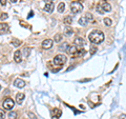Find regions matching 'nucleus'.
Returning a JSON list of instances; mask_svg holds the SVG:
<instances>
[{
	"instance_id": "obj_4",
	"label": "nucleus",
	"mask_w": 126,
	"mask_h": 119,
	"mask_svg": "<svg viewBox=\"0 0 126 119\" xmlns=\"http://www.w3.org/2000/svg\"><path fill=\"white\" fill-rule=\"evenodd\" d=\"M66 61H67L66 56L63 55V54L57 55V56H56V57L54 58V60H53V62H54L55 65H63V64L66 63Z\"/></svg>"
},
{
	"instance_id": "obj_17",
	"label": "nucleus",
	"mask_w": 126,
	"mask_h": 119,
	"mask_svg": "<svg viewBox=\"0 0 126 119\" xmlns=\"http://www.w3.org/2000/svg\"><path fill=\"white\" fill-rule=\"evenodd\" d=\"M78 22H79L80 25H82V26H85L86 24L88 23V22H87V20H86V18H85V16H84V17H81V18L79 19Z\"/></svg>"
},
{
	"instance_id": "obj_31",
	"label": "nucleus",
	"mask_w": 126,
	"mask_h": 119,
	"mask_svg": "<svg viewBox=\"0 0 126 119\" xmlns=\"http://www.w3.org/2000/svg\"><path fill=\"white\" fill-rule=\"evenodd\" d=\"M96 51H97L96 48H90V53H91V54H94V53H96Z\"/></svg>"
},
{
	"instance_id": "obj_14",
	"label": "nucleus",
	"mask_w": 126,
	"mask_h": 119,
	"mask_svg": "<svg viewBox=\"0 0 126 119\" xmlns=\"http://www.w3.org/2000/svg\"><path fill=\"white\" fill-rule=\"evenodd\" d=\"M24 98H25V95H24L23 93H18L16 95V102L18 103V104H21V103L23 102Z\"/></svg>"
},
{
	"instance_id": "obj_6",
	"label": "nucleus",
	"mask_w": 126,
	"mask_h": 119,
	"mask_svg": "<svg viewBox=\"0 0 126 119\" xmlns=\"http://www.w3.org/2000/svg\"><path fill=\"white\" fill-rule=\"evenodd\" d=\"M78 47H76V45H68V48H67L66 52L67 54H69L71 56H75L76 55V53L78 52Z\"/></svg>"
},
{
	"instance_id": "obj_27",
	"label": "nucleus",
	"mask_w": 126,
	"mask_h": 119,
	"mask_svg": "<svg viewBox=\"0 0 126 119\" xmlns=\"http://www.w3.org/2000/svg\"><path fill=\"white\" fill-rule=\"evenodd\" d=\"M8 17H9V15L6 13H2L1 15H0V19H1V20H6Z\"/></svg>"
},
{
	"instance_id": "obj_21",
	"label": "nucleus",
	"mask_w": 126,
	"mask_h": 119,
	"mask_svg": "<svg viewBox=\"0 0 126 119\" xmlns=\"http://www.w3.org/2000/svg\"><path fill=\"white\" fill-rule=\"evenodd\" d=\"M63 21H64L65 24L69 25V24H72V18L71 16H66V17L64 18V20H63Z\"/></svg>"
},
{
	"instance_id": "obj_7",
	"label": "nucleus",
	"mask_w": 126,
	"mask_h": 119,
	"mask_svg": "<svg viewBox=\"0 0 126 119\" xmlns=\"http://www.w3.org/2000/svg\"><path fill=\"white\" fill-rule=\"evenodd\" d=\"M14 60H15L16 63H20L21 62V60H22V53H21V51L17 50L14 53Z\"/></svg>"
},
{
	"instance_id": "obj_13",
	"label": "nucleus",
	"mask_w": 126,
	"mask_h": 119,
	"mask_svg": "<svg viewBox=\"0 0 126 119\" xmlns=\"http://www.w3.org/2000/svg\"><path fill=\"white\" fill-rule=\"evenodd\" d=\"M44 11L46 12V13H53V11H54V4H53V2H46V4H45L44 6Z\"/></svg>"
},
{
	"instance_id": "obj_2",
	"label": "nucleus",
	"mask_w": 126,
	"mask_h": 119,
	"mask_svg": "<svg viewBox=\"0 0 126 119\" xmlns=\"http://www.w3.org/2000/svg\"><path fill=\"white\" fill-rule=\"evenodd\" d=\"M83 11V5H82V3L80 1H74L72 2L71 4V12L72 14H74V15H76V14L80 13V12Z\"/></svg>"
},
{
	"instance_id": "obj_11",
	"label": "nucleus",
	"mask_w": 126,
	"mask_h": 119,
	"mask_svg": "<svg viewBox=\"0 0 126 119\" xmlns=\"http://www.w3.org/2000/svg\"><path fill=\"white\" fill-rule=\"evenodd\" d=\"M62 115V112L59 110V109H54L52 111V117L53 119H59L60 116Z\"/></svg>"
},
{
	"instance_id": "obj_33",
	"label": "nucleus",
	"mask_w": 126,
	"mask_h": 119,
	"mask_svg": "<svg viewBox=\"0 0 126 119\" xmlns=\"http://www.w3.org/2000/svg\"><path fill=\"white\" fill-rule=\"evenodd\" d=\"M33 15H34V13H33V12H31V13L28 14V18H30V17H32V16H33Z\"/></svg>"
},
{
	"instance_id": "obj_30",
	"label": "nucleus",
	"mask_w": 126,
	"mask_h": 119,
	"mask_svg": "<svg viewBox=\"0 0 126 119\" xmlns=\"http://www.w3.org/2000/svg\"><path fill=\"white\" fill-rule=\"evenodd\" d=\"M119 119H126V115H125V114H121Z\"/></svg>"
},
{
	"instance_id": "obj_35",
	"label": "nucleus",
	"mask_w": 126,
	"mask_h": 119,
	"mask_svg": "<svg viewBox=\"0 0 126 119\" xmlns=\"http://www.w3.org/2000/svg\"><path fill=\"white\" fill-rule=\"evenodd\" d=\"M0 90H1V86H0Z\"/></svg>"
},
{
	"instance_id": "obj_5",
	"label": "nucleus",
	"mask_w": 126,
	"mask_h": 119,
	"mask_svg": "<svg viewBox=\"0 0 126 119\" xmlns=\"http://www.w3.org/2000/svg\"><path fill=\"white\" fill-rule=\"evenodd\" d=\"M15 105V101L12 98H5L2 102V106H3L4 110H12Z\"/></svg>"
},
{
	"instance_id": "obj_12",
	"label": "nucleus",
	"mask_w": 126,
	"mask_h": 119,
	"mask_svg": "<svg viewBox=\"0 0 126 119\" xmlns=\"http://www.w3.org/2000/svg\"><path fill=\"white\" fill-rule=\"evenodd\" d=\"M9 31V24L8 23H0V35H4Z\"/></svg>"
},
{
	"instance_id": "obj_10",
	"label": "nucleus",
	"mask_w": 126,
	"mask_h": 119,
	"mask_svg": "<svg viewBox=\"0 0 126 119\" xmlns=\"http://www.w3.org/2000/svg\"><path fill=\"white\" fill-rule=\"evenodd\" d=\"M14 86H15L16 87H18V89H22V87L25 86V82H24L22 79L17 78L15 80V82H14Z\"/></svg>"
},
{
	"instance_id": "obj_16",
	"label": "nucleus",
	"mask_w": 126,
	"mask_h": 119,
	"mask_svg": "<svg viewBox=\"0 0 126 119\" xmlns=\"http://www.w3.org/2000/svg\"><path fill=\"white\" fill-rule=\"evenodd\" d=\"M64 32H65V35L66 36H72V33H74V31H72V29L71 28V26H65Z\"/></svg>"
},
{
	"instance_id": "obj_28",
	"label": "nucleus",
	"mask_w": 126,
	"mask_h": 119,
	"mask_svg": "<svg viewBox=\"0 0 126 119\" xmlns=\"http://www.w3.org/2000/svg\"><path fill=\"white\" fill-rule=\"evenodd\" d=\"M4 118H5V112H4V110L0 109V119H4Z\"/></svg>"
},
{
	"instance_id": "obj_22",
	"label": "nucleus",
	"mask_w": 126,
	"mask_h": 119,
	"mask_svg": "<svg viewBox=\"0 0 126 119\" xmlns=\"http://www.w3.org/2000/svg\"><path fill=\"white\" fill-rule=\"evenodd\" d=\"M111 23H112V21H111L110 18H104V24L106 26H110Z\"/></svg>"
},
{
	"instance_id": "obj_15",
	"label": "nucleus",
	"mask_w": 126,
	"mask_h": 119,
	"mask_svg": "<svg viewBox=\"0 0 126 119\" xmlns=\"http://www.w3.org/2000/svg\"><path fill=\"white\" fill-rule=\"evenodd\" d=\"M85 18L87 20V22H94V16L91 15V13H87L85 14Z\"/></svg>"
},
{
	"instance_id": "obj_3",
	"label": "nucleus",
	"mask_w": 126,
	"mask_h": 119,
	"mask_svg": "<svg viewBox=\"0 0 126 119\" xmlns=\"http://www.w3.org/2000/svg\"><path fill=\"white\" fill-rule=\"evenodd\" d=\"M97 11L100 14H104L105 12H110L111 11V5L107 2H102V3L97 5Z\"/></svg>"
},
{
	"instance_id": "obj_9",
	"label": "nucleus",
	"mask_w": 126,
	"mask_h": 119,
	"mask_svg": "<svg viewBox=\"0 0 126 119\" xmlns=\"http://www.w3.org/2000/svg\"><path fill=\"white\" fill-rule=\"evenodd\" d=\"M74 43H75V45L76 47H83L84 44H85V41H84L83 38H81V37H76L75 38V40H74Z\"/></svg>"
},
{
	"instance_id": "obj_26",
	"label": "nucleus",
	"mask_w": 126,
	"mask_h": 119,
	"mask_svg": "<svg viewBox=\"0 0 126 119\" xmlns=\"http://www.w3.org/2000/svg\"><path fill=\"white\" fill-rule=\"evenodd\" d=\"M27 116L30 117L31 119H37V116L33 113V112H27Z\"/></svg>"
},
{
	"instance_id": "obj_25",
	"label": "nucleus",
	"mask_w": 126,
	"mask_h": 119,
	"mask_svg": "<svg viewBox=\"0 0 126 119\" xmlns=\"http://www.w3.org/2000/svg\"><path fill=\"white\" fill-rule=\"evenodd\" d=\"M67 48H68V45H67V43H64V44H62V45H60L59 47V50L60 51H65L66 52V50H67Z\"/></svg>"
},
{
	"instance_id": "obj_8",
	"label": "nucleus",
	"mask_w": 126,
	"mask_h": 119,
	"mask_svg": "<svg viewBox=\"0 0 126 119\" xmlns=\"http://www.w3.org/2000/svg\"><path fill=\"white\" fill-rule=\"evenodd\" d=\"M53 44H54V41L52 39H45V40H43V42H42V48L47 50V48H52Z\"/></svg>"
},
{
	"instance_id": "obj_1",
	"label": "nucleus",
	"mask_w": 126,
	"mask_h": 119,
	"mask_svg": "<svg viewBox=\"0 0 126 119\" xmlns=\"http://www.w3.org/2000/svg\"><path fill=\"white\" fill-rule=\"evenodd\" d=\"M88 38H89V41H90L91 43H94V44H99V43L103 42L104 34H103V32H101V31H99V30H94L89 34Z\"/></svg>"
},
{
	"instance_id": "obj_19",
	"label": "nucleus",
	"mask_w": 126,
	"mask_h": 119,
	"mask_svg": "<svg viewBox=\"0 0 126 119\" xmlns=\"http://www.w3.org/2000/svg\"><path fill=\"white\" fill-rule=\"evenodd\" d=\"M17 116H18V114L15 111H11L9 113V119H17Z\"/></svg>"
},
{
	"instance_id": "obj_23",
	"label": "nucleus",
	"mask_w": 126,
	"mask_h": 119,
	"mask_svg": "<svg viewBox=\"0 0 126 119\" xmlns=\"http://www.w3.org/2000/svg\"><path fill=\"white\" fill-rule=\"evenodd\" d=\"M54 40H55V42H60V41L62 40V36L60 35V34H57V35H55Z\"/></svg>"
},
{
	"instance_id": "obj_24",
	"label": "nucleus",
	"mask_w": 126,
	"mask_h": 119,
	"mask_svg": "<svg viewBox=\"0 0 126 119\" xmlns=\"http://www.w3.org/2000/svg\"><path fill=\"white\" fill-rule=\"evenodd\" d=\"M84 54H85V50H83V48H82V50H78V52L76 53V55H75L74 57H76V56H82Z\"/></svg>"
},
{
	"instance_id": "obj_34",
	"label": "nucleus",
	"mask_w": 126,
	"mask_h": 119,
	"mask_svg": "<svg viewBox=\"0 0 126 119\" xmlns=\"http://www.w3.org/2000/svg\"><path fill=\"white\" fill-rule=\"evenodd\" d=\"M17 1H18V0H11V2H12V3H16Z\"/></svg>"
},
{
	"instance_id": "obj_18",
	"label": "nucleus",
	"mask_w": 126,
	"mask_h": 119,
	"mask_svg": "<svg viewBox=\"0 0 126 119\" xmlns=\"http://www.w3.org/2000/svg\"><path fill=\"white\" fill-rule=\"evenodd\" d=\"M57 10H58V12H59V13H63V12H64V10H65V3H64V2H61V3H59V5H58Z\"/></svg>"
},
{
	"instance_id": "obj_29",
	"label": "nucleus",
	"mask_w": 126,
	"mask_h": 119,
	"mask_svg": "<svg viewBox=\"0 0 126 119\" xmlns=\"http://www.w3.org/2000/svg\"><path fill=\"white\" fill-rule=\"evenodd\" d=\"M28 52H31V50H28L27 48H24V56H25V57H28Z\"/></svg>"
},
{
	"instance_id": "obj_20",
	"label": "nucleus",
	"mask_w": 126,
	"mask_h": 119,
	"mask_svg": "<svg viewBox=\"0 0 126 119\" xmlns=\"http://www.w3.org/2000/svg\"><path fill=\"white\" fill-rule=\"evenodd\" d=\"M12 44L14 45V47H19V45L21 44V41L19 40V39H16V38H13V39H12Z\"/></svg>"
},
{
	"instance_id": "obj_32",
	"label": "nucleus",
	"mask_w": 126,
	"mask_h": 119,
	"mask_svg": "<svg viewBox=\"0 0 126 119\" xmlns=\"http://www.w3.org/2000/svg\"><path fill=\"white\" fill-rule=\"evenodd\" d=\"M0 4H2V5H5V4H6V0H0Z\"/></svg>"
}]
</instances>
